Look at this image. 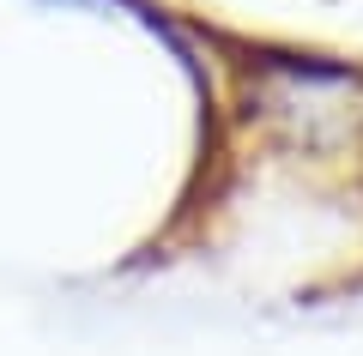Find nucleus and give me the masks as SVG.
Instances as JSON below:
<instances>
[{"label": "nucleus", "mask_w": 363, "mask_h": 356, "mask_svg": "<svg viewBox=\"0 0 363 356\" xmlns=\"http://www.w3.org/2000/svg\"><path fill=\"white\" fill-rule=\"evenodd\" d=\"M255 115L297 145H351L363 133V79L315 54H279L255 73Z\"/></svg>", "instance_id": "f257e3e1"}]
</instances>
